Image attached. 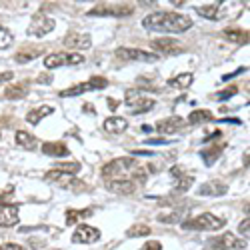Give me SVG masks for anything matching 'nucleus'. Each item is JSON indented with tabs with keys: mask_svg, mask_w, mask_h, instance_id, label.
Returning <instances> with one entry per match:
<instances>
[{
	"mask_svg": "<svg viewBox=\"0 0 250 250\" xmlns=\"http://www.w3.org/2000/svg\"><path fill=\"white\" fill-rule=\"evenodd\" d=\"M56 170H60V172H66V174H76V172H80V164L78 162H58L56 166H54Z\"/></svg>",
	"mask_w": 250,
	"mask_h": 250,
	"instance_id": "obj_32",
	"label": "nucleus"
},
{
	"mask_svg": "<svg viewBox=\"0 0 250 250\" xmlns=\"http://www.w3.org/2000/svg\"><path fill=\"white\" fill-rule=\"evenodd\" d=\"M228 192V186L222 182H206L198 188L200 196H224Z\"/></svg>",
	"mask_w": 250,
	"mask_h": 250,
	"instance_id": "obj_18",
	"label": "nucleus"
},
{
	"mask_svg": "<svg viewBox=\"0 0 250 250\" xmlns=\"http://www.w3.org/2000/svg\"><path fill=\"white\" fill-rule=\"evenodd\" d=\"M192 80H194V76H192V72H182V74H178V76H174V78H170L166 84H168L170 88H188L190 84H192Z\"/></svg>",
	"mask_w": 250,
	"mask_h": 250,
	"instance_id": "obj_25",
	"label": "nucleus"
},
{
	"mask_svg": "<svg viewBox=\"0 0 250 250\" xmlns=\"http://www.w3.org/2000/svg\"><path fill=\"white\" fill-rule=\"evenodd\" d=\"M170 174H172L174 178H178V180H176V186H174V190H176V192H186V190H190V186L194 184V178H192V176H186L180 166H174V168L170 170Z\"/></svg>",
	"mask_w": 250,
	"mask_h": 250,
	"instance_id": "obj_15",
	"label": "nucleus"
},
{
	"mask_svg": "<svg viewBox=\"0 0 250 250\" xmlns=\"http://www.w3.org/2000/svg\"><path fill=\"white\" fill-rule=\"evenodd\" d=\"M248 230H250V218L246 216V218L240 222V226H238V232H240L242 236H246V240H248Z\"/></svg>",
	"mask_w": 250,
	"mask_h": 250,
	"instance_id": "obj_37",
	"label": "nucleus"
},
{
	"mask_svg": "<svg viewBox=\"0 0 250 250\" xmlns=\"http://www.w3.org/2000/svg\"><path fill=\"white\" fill-rule=\"evenodd\" d=\"M44 180L46 182H52V184H58V186H68V184H72L74 180H72V174H66V172H60V170H50V172H46L44 174Z\"/></svg>",
	"mask_w": 250,
	"mask_h": 250,
	"instance_id": "obj_20",
	"label": "nucleus"
},
{
	"mask_svg": "<svg viewBox=\"0 0 250 250\" xmlns=\"http://www.w3.org/2000/svg\"><path fill=\"white\" fill-rule=\"evenodd\" d=\"M98 240H100L98 228L88 226V224H80L74 230V234H72V242L74 244H94Z\"/></svg>",
	"mask_w": 250,
	"mask_h": 250,
	"instance_id": "obj_7",
	"label": "nucleus"
},
{
	"mask_svg": "<svg viewBox=\"0 0 250 250\" xmlns=\"http://www.w3.org/2000/svg\"><path fill=\"white\" fill-rule=\"evenodd\" d=\"M240 72H244V68H238L236 72H230V74H224V76H222V80H230L232 76H236V74H240Z\"/></svg>",
	"mask_w": 250,
	"mask_h": 250,
	"instance_id": "obj_42",
	"label": "nucleus"
},
{
	"mask_svg": "<svg viewBox=\"0 0 250 250\" xmlns=\"http://www.w3.org/2000/svg\"><path fill=\"white\" fill-rule=\"evenodd\" d=\"M136 166V160L134 158H128V156H124V158H114L110 160L108 164H104L102 166V178L104 180H118L122 176H126L132 168Z\"/></svg>",
	"mask_w": 250,
	"mask_h": 250,
	"instance_id": "obj_2",
	"label": "nucleus"
},
{
	"mask_svg": "<svg viewBox=\"0 0 250 250\" xmlns=\"http://www.w3.org/2000/svg\"><path fill=\"white\" fill-rule=\"evenodd\" d=\"M26 94H28V90H26V86H24V84L8 86V88L4 90V96H6V98H10V100H18V98H24Z\"/></svg>",
	"mask_w": 250,
	"mask_h": 250,
	"instance_id": "obj_28",
	"label": "nucleus"
},
{
	"mask_svg": "<svg viewBox=\"0 0 250 250\" xmlns=\"http://www.w3.org/2000/svg\"><path fill=\"white\" fill-rule=\"evenodd\" d=\"M150 46L156 52L164 54V56H174V54L182 52V46L176 42V40H172V38H156V40H152V42H150Z\"/></svg>",
	"mask_w": 250,
	"mask_h": 250,
	"instance_id": "obj_9",
	"label": "nucleus"
},
{
	"mask_svg": "<svg viewBox=\"0 0 250 250\" xmlns=\"http://www.w3.org/2000/svg\"><path fill=\"white\" fill-rule=\"evenodd\" d=\"M182 126H184V120L182 118H178V116H172V118H164V120H158V124H156V130L160 132V134H176V132H180L182 130Z\"/></svg>",
	"mask_w": 250,
	"mask_h": 250,
	"instance_id": "obj_14",
	"label": "nucleus"
},
{
	"mask_svg": "<svg viewBox=\"0 0 250 250\" xmlns=\"http://www.w3.org/2000/svg\"><path fill=\"white\" fill-rule=\"evenodd\" d=\"M126 234H128V236H146V234H150V226H146V224H136V226L128 228Z\"/></svg>",
	"mask_w": 250,
	"mask_h": 250,
	"instance_id": "obj_33",
	"label": "nucleus"
},
{
	"mask_svg": "<svg viewBox=\"0 0 250 250\" xmlns=\"http://www.w3.org/2000/svg\"><path fill=\"white\" fill-rule=\"evenodd\" d=\"M54 30V20L44 16V14H38L32 18V22L28 26V34L30 36H36V38H42L46 34H50Z\"/></svg>",
	"mask_w": 250,
	"mask_h": 250,
	"instance_id": "obj_6",
	"label": "nucleus"
},
{
	"mask_svg": "<svg viewBox=\"0 0 250 250\" xmlns=\"http://www.w3.org/2000/svg\"><path fill=\"white\" fill-rule=\"evenodd\" d=\"M88 216H92L90 208H84V210H68L66 212V224H74V222H78L82 218H88Z\"/></svg>",
	"mask_w": 250,
	"mask_h": 250,
	"instance_id": "obj_29",
	"label": "nucleus"
},
{
	"mask_svg": "<svg viewBox=\"0 0 250 250\" xmlns=\"http://www.w3.org/2000/svg\"><path fill=\"white\" fill-rule=\"evenodd\" d=\"M236 92H238V88H236V86H230V88L224 90V92H216V98H218V100H226V98L234 96Z\"/></svg>",
	"mask_w": 250,
	"mask_h": 250,
	"instance_id": "obj_36",
	"label": "nucleus"
},
{
	"mask_svg": "<svg viewBox=\"0 0 250 250\" xmlns=\"http://www.w3.org/2000/svg\"><path fill=\"white\" fill-rule=\"evenodd\" d=\"M208 120H214V114L210 110H194L188 116V124H202V122H208Z\"/></svg>",
	"mask_w": 250,
	"mask_h": 250,
	"instance_id": "obj_27",
	"label": "nucleus"
},
{
	"mask_svg": "<svg viewBox=\"0 0 250 250\" xmlns=\"http://www.w3.org/2000/svg\"><path fill=\"white\" fill-rule=\"evenodd\" d=\"M108 84L106 78L102 76H92L88 82H80V84L72 86V88H66V90H60V96L62 98H68V96H78V94H84V92H90V90H98V88H104Z\"/></svg>",
	"mask_w": 250,
	"mask_h": 250,
	"instance_id": "obj_5",
	"label": "nucleus"
},
{
	"mask_svg": "<svg viewBox=\"0 0 250 250\" xmlns=\"http://www.w3.org/2000/svg\"><path fill=\"white\" fill-rule=\"evenodd\" d=\"M20 208L16 206V204H6V206H2L0 208V226L2 228H12V226H16L18 224V220H20Z\"/></svg>",
	"mask_w": 250,
	"mask_h": 250,
	"instance_id": "obj_11",
	"label": "nucleus"
},
{
	"mask_svg": "<svg viewBox=\"0 0 250 250\" xmlns=\"http://www.w3.org/2000/svg\"><path fill=\"white\" fill-rule=\"evenodd\" d=\"M216 242H218V244H222L226 250H230V248H238V250L248 248V240H238V238H236L234 234H230V232H226V234L218 236V238H216Z\"/></svg>",
	"mask_w": 250,
	"mask_h": 250,
	"instance_id": "obj_19",
	"label": "nucleus"
},
{
	"mask_svg": "<svg viewBox=\"0 0 250 250\" xmlns=\"http://www.w3.org/2000/svg\"><path fill=\"white\" fill-rule=\"evenodd\" d=\"M38 56V50H30V52H18L16 54V62H28L32 58Z\"/></svg>",
	"mask_w": 250,
	"mask_h": 250,
	"instance_id": "obj_35",
	"label": "nucleus"
},
{
	"mask_svg": "<svg viewBox=\"0 0 250 250\" xmlns=\"http://www.w3.org/2000/svg\"><path fill=\"white\" fill-rule=\"evenodd\" d=\"M224 224H226L224 218L214 216L210 212H204L200 216H194L190 220L182 222V228H184V230H220Z\"/></svg>",
	"mask_w": 250,
	"mask_h": 250,
	"instance_id": "obj_3",
	"label": "nucleus"
},
{
	"mask_svg": "<svg viewBox=\"0 0 250 250\" xmlns=\"http://www.w3.org/2000/svg\"><path fill=\"white\" fill-rule=\"evenodd\" d=\"M154 104L156 102L150 98H136L132 102V106H128V110H130V114H144V112H150L154 108Z\"/></svg>",
	"mask_w": 250,
	"mask_h": 250,
	"instance_id": "obj_22",
	"label": "nucleus"
},
{
	"mask_svg": "<svg viewBox=\"0 0 250 250\" xmlns=\"http://www.w3.org/2000/svg\"><path fill=\"white\" fill-rule=\"evenodd\" d=\"M140 250H162V244H160L158 240H150V242H146V244H142Z\"/></svg>",
	"mask_w": 250,
	"mask_h": 250,
	"instance_id": "obj_38",
	"label": "nucleus"
},
{
	"mask_svg": "<svg viewBox=\"0 0 250 250\" xmlns=\"http://www.w3.org/2000/svg\"><path fill=\"white\" fill-rule=\"evenodd\" d=\"M146 176H148V168H146V166H134L130 180L134 184H144V182H146Z\"/></svg>",
	"mask_w": 250,
	"mask_h": 250,
	"instance_id": "obj_31",
	"label": "nucleus"
},
{
	"mask_svg": "<svg viewBox=\"0 0 250 250\" xmlns=\"http://www.w3.org/2000/svg\"><path fill=\"white\" fill-rule=\"evenodd\" d=\"M196 14L202 16V18H208V20H216V18H220V4L198 6V8H196Z\"/></svg>",
	"mask_w": 250,
	"mask_h": 250,
	"instance_id": "obj_26",
	"label": "nucleus"
},
{
	"mask_svg": "<svg viewBox=\"0 0 250 250\" xmlns=\"http://www.w3.org/2000/svg\"><path fill=\"white\" fill-rule=\"evenodd\" d=\"M16 144H18V146H22L24 150H36L38 148L36 136H32L30 132H24V130H18L16 132Z\"/></svg>",
	"mask_w": 250,
	"mask_h": 250,
	"instance_id": "obj_21",
	"label": "nucleus"
},
{
	"mask_svg": "<svg viewBox=\"0 0 250 250\" xmlns=\"http://www.w3.org/2000/svg\"><path fill=\"white\" fill-rule=\"evenodd\" d=\"M204 250H226V248H224L222 244H218V242H216V238H214V240H210V242H206Z\"/></svg>",
	"mask_w": 250,
	"mask_h": 250,
	"instance_id": "obj_39",
	"label": "nucleus"
},
{
	"mask_svg": "<svg viewBox=\"0 0 250 250\" xmlns=\"http://www.w3.org/2000/svg\"><path fill=\"white\" fill-rule=\"evenodd\" d=\"M224 36L230 38L232 42H246L248 40V34L240 28H224Z\"/></svg>",
	"mask_w": 250,
	"mask_h": 250,
	"instance_id": "obj_30",
	"label": "nucleus"
},
{
	"mask_svg": "<svg viewBox=\"0 0 250 250\" xmlns=\"http://www.w3.org/2000/svg\"><path fill=\"white\" fill-rule=\"evenodd\" d=\"M0 250H26L24 246H20V244H14V242H6L0 246Z\"/></svg>",
	"mask_w": 250,
	"mask_h": 250,
	"instance_id": "obj_40",
	"label": "nucleus"
},
{
	"mask_svg": "<svg viewBox=\"0 0 250 250\" xmlns=\"http://www.w3.org/2000/svg\"><path fill=\"white\" fill-rule=\"evenodd\" d=\"M102 128H104V132H108V134H122L124 130L128 128V122L124 118H120V116H110V118L104 120Z\"/></svg>",
	"mask_w": 250,
	"mask_h": 250,
	"instance_id": "obj_16",
	"label": "nucleus"
},
{
	"mask_svg": "<svg viewBox=\"0 0 250 250\" xmlns=\"http://www.w3.org/2000/svg\"><path fill=\"white\" fill-rule=\"evenodd\" d=\"M42 152L46 156H54V158H64V156L70 154V150H68V146L64 142H44Z\"/></svg>",
	"mask_w": 250,
	"mask_h": 250,
	"instance_id": "obj_17",
	"label": "nucleus"
},
{
	"mask_svg": "<svg viewBox=\"0 0 250 250\" xmlns=\"http://www.w3.org/2000/svg\"><path fill=\"white\" fill-rule=\"evenodd\" d=\"M116 56L122 60H136V62H156L158 56L146 50H140V48H118Z\"/></svg>",
	"mask_w": 250,
	"mask_h": 250,
	"instance_id": "obj_8",
	"label": "nucleus"
},
{
	"mask_svg": "<svg viewBox=\"0 0 250 250\" xmlns=\"http://www.w3.org/2000/svg\"><path fill=\"white\" fill-rule=\"evenodd\" d=\"M222 150H224V144H218V146H212V148H204V150H200V158L204 160L206 166H212L220 158Z\"/></svg>",
	"mask_w": 250,
	"mask_h": 250,
	"instance_id": "obj_24",
	"label": "nucleus"
},
{
	"mask_svg": "<svg viewBox=\"0 0 250 250\" xmlns=\"http://www.w3.org/2000/svg\"><path fill=\"white\" fill-rule=\"evenodd\" d=\"M12 44V32L6 30L4 26H0V50L2 48H8Z\"/></svg>",
	"mask_w": 250,
	"mask_h": 250,
	"instance_id": "obj_34",
	"label": "nucleus"
},
{
	"mask_svg": "<svg viewBox=\"0 0 250 250\" xmlns=\"http://www.w3.org/2000/svg\"><path fill=\"white\" fill-rule=\"evenodd\" d=\"M64 46L72 48V50H86L92 46L90 42V36L88 34H80V32H70L64 38Z\"/></svg>",
	"mask_w": 250,
	"mask_h": 250,
	"instance_id": "obj_12",
	"label": "nucleus"
},
{
	"mask_svg": "<svg viewBox=\"0 0 250 250\" xmlns=\"http://www.w3.org/2000/svg\"><path fill=\"white\" fill-rule=\"evenodd\" d=\"M134 12L132 6H96L88 12V16H130Z\"/></svg>",
	"mask_w": 250,
	"mask_h": 250,
	"instance_id": "obj_10",
	"label": "nucleus"
},
{
	"mask_svg": "<svg viewBox=\"0 0 250 250\" xmlns=\"http://www.w3.org/2000/svg\"><path fill=\"white\" fill-rule=\"evenodd\" d=\"M144 144H148V146H150V144H168V140H166V138H146V140H144Z\"/></svg>",
	"mask_w": 250,
	"mask_h": 250,
	"instance_id": "obj_41",
	"label": "nucleus"
},
{
	"mask_svg": "<svg viewBox=\"0 0 250 250\" xmlns=\"http://www.w3.org/2000/svg\"><path fill=\"white\" fill-rule=\"evenodd\" d=\"M106 190L114 192V194H122V196H126V194H132L136 190V184L132 180H126V178H118V180H108L106 182Z\"/></svg>",
	"mask_w": 250,
	"mask_h": 250,
	"instance_id": "obj_13",
	"label": "nucleus"
},
{
	"mask_svg": "<svg viewBox=\"0 0 250 250\" xmlns=\"http://www.w3.org/2000/svg\"><path fill=\"white\" fill-rule=\"evenodd\" d=\"M84 62V56L76 54V52H56L48 54L44 58V66L46 68H60V66H76Z\"/></svg>",
	"mask_w": 250,
	"mask_h": 250,
	"instance_id": "obj_4",
	"label": "nucleus"
},
{
	"mask_svg": "<svg viewBox=\"0 0 250 250\" xmlns=\"http://www.w3.org/2000/svg\"><path fill=\"white\" fill-rule=\"evenodd\" d=\"M52 112H54L52 106H48V104H42V106H38V108L30 110V112L26 114V122H28V124H38L44 116H48V114H52Z\"/></svg>",
	"mask_w": 250,
	"mask_h": 250,
	"instance_id": "obj_23",
	"label": "nucleus"
},
{
	"mask_svg": "<svg viewBox=\"0 0 250 250\" xmlns=\"http://www.w3.org/2000/svg\"><path fill=\"white\" fill-rule=\"evenodd\" d=\"M134 154H138V156H152L154 152H148V150H134Z\"/></svg>",
	"mask_w": 250,
	"mask_h": 250,
	"instance_id": "obj_44",
	"label": "nucleus"
},
{
	"mask_svg": "<svg viewBox=\"0 0 250 250\" xmlns=\"http://www.w3.org/2000/svg\"><path fill=\"white\" fill-rule=\"evenodd\" d=\"M108 106H110V110H116L118 108V102L114 98H108Z\"/></svg>",
	"mask_w": 250,
	"mask_h": 250,
	"instance_id": "obj_43",
	"label": "nucleus"
},
{
	"mask_svg": "<svg viewBox=\"0 0 250 250\" xmlns=\"http://www.w3.org/2000/svg\"><path fill=\"white\" fill-rule=\"evenodd\" d=\"M142 26L156 32L180 34L192 28V20L186 14H178V12H152L148 16H144Z\"/></svg>",
	"mask_w": 250,
	"mask_h": 250,
	"instance_id": "obj_1",
	"label": "nucleus"
}]
</instances>
